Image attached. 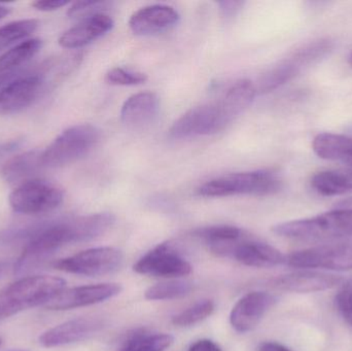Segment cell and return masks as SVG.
Here are the masks:
<instances>
[{"instance_id":"7a4b0ae2","label":"cell","mask_w":352,"mask_h":351,"mask_svg":"<svg viewBox=\"0 0 352 351\" xmlns=\"http://www.w3.org/2000/svg\"><path fill=\"white\" fill-rule=\"evenodd\" d=\"M66 282L52 275L25 276L0 291V321L27 309L45 306L65 288Z\"/></svg>"},{"instance_id":"44dd1931","label":"cell","mask_w":352,"mask_h":351,"mask_svg":"<svg viewBox=\"0 0 352 351\" xmlns=\"http://www.w3.org/2000/svg\"><path fill=\"white\" fill-rule=\"evenodd\" d=\"M303 68L297 58L292 54L287 59L283 60L271 69L267 70L261 76L258 80V86L256 87V92L263 94V93L276 90L279 87L296 78Z\"/></svg>"},{"instance_id":"d4e9b609","label":"cell","mask_w":352,"mask_h":351,"mask_svg":"<svg viewBox=\"0 0 352 351\" xmlns=\"http://www.w3.org/2000/svg\"><path fill=\"white\" fill-rule=\"evenodd\" d=\"M175 342L170 334L135 332L124 341L119 351H165Z\"/></svg>"},{"instance_id":"83f0119b","label":"cell","mask_w":352,"mask_h":351,"mask_svg":"<svg viewBox=\"0 0 352 351\" xmlns=\"http://www.w3.org/2000/svg\"><path fill=\"white\" fill-rule=\"evenodd\" d=\"M38 25V21L28 19V20L14 21L0 27V51L10 47L16 41L32 34Z\"/></svg>"},{"instance_id":"30bf717a","label":"cell","mask_w":352,"mask_h":351,"mask_svg":"<svg viewBox=\"0 0 352 351\" xmlns=\"http://www.w3.org/2000/svg\"><path fill=\"white\" fill-rule=\"evenodd\" d=\"M133 270L142 275L173 278L188 275L192 268L170 242H163L140 258Z\"/></svg>"},{"instance_id":"60d3db41","label":"cell","mask_w":352,"mask_h":351,"mask_svg":"<svg viewBox=\"0 0 352 351\" xmlns=\"http://www.w3.org/2000/svg\"><path fill=\"white\" fill-rule=\"evenodd\" d=\"M10 8H8V6L1 5V4H0V20H1V19H3L4 16H8V14H10Z\"/></svg>"},{"instance_id":"74e56055","label":"cell","mask_w":352,"mask_h":351,"mask_svg":"<svg viewBox=\"0 0 352 351\" xmlns=\"http://www.w3.org/2000/svg\"><path fill=\"white\" fill-rule=\"evenodd\" d=\"M258 351H293L277 342H263L258 346Z\"/></svg>"},{"instance_id":"9c48e42d","label":"cell","mask_w":352,"mask_h":351,"mask_svg":"<svg viewBox=\"0 0 352 351\" xmlns=\"http://www.w3.org/2000/svg\"><path fill=\"white\" fill-rule=\"evenodd\" d=\"M63 191L53 183L32 179L16 187L8 197L10 207L21 214H47L63 202Z\"/></svg>"},{"instance_id":"8992f818","label":"cell","mask_w":352,"mask_h":351,"mask_svg":"<svg viewBox=\"0 0 352 351\" xmlns=\"http://www.w3.org/2000/svg\"><path fill=\"white\" fill-rule=\"evenodd\" d=\"M100 130L90 124L72 126L41 154L43 168H60L84 158L98 144Z\"/></svg>"},{"instance_id":"5bb4252c","label":"cell","mask_w":352,"mask_h":351,"mask_svg":"<svg viewBox=\"0 0 352 351\" xmlns=\"http://www.w3.org/2000/svg\"><path fill=\"white\" fill-rule=\"evenodd\" d=\"M277 301L276 296L267 292H252L244 295L230 313L232 328L238 333L252 331Z\"/></svg>"},{"instance_id":"3957f363","label":"cell","mask_w":352,"mask_h":351,"mask_svg":"<svg viewBox=\"0 0 352 351\" xmlns=\"http://www.w3.org/2000/svg\"><path fill=\"white\" fill-rule=\"evenodd\" d=\"M272 232L293 240L330 241L352 236V210H334L314 218L275 225Z\"/></svg>"},{"instance_id":"f546056e","label":"cell","mask_w":352,"mask_h":351,"mask_svg":"<svg viewBox=\"0 0 352 351\" xmlns=\"http://www.w3.org/2000/svg\"><path fill=\"white\" fill-rule=\"evenodd\" d=\"M109 3L107 1H96V0H80L72 3L68 8L67 16L72 19L90 18L96 14H105Z\"/></svg>"},{"instance_id":"f1b7e54d","label":"cell","mask_w":352,"mask_h":351,"mask_svg":"<svg viewBox=\"0 0 352 351\" xmlns=\"http://www.w3.org/2000/svg\"><path fill=\"white\" fill-rule=\"evenodd\" d=\"M213 311H214V303L212 301H201L175 315L173 317V324L176 327H190L208 319Z\"/></svg>"},{"instance_id":"8fae6325","label":"cell","mask_w":352,"mask_h":351,"mask_svg":"<svg viewBox=\"0 0 352 351\" xmlns=\"http://www.w3.org/2000/svg\"><path fill=\"white\" fill-rule=\"evenodd\" d=\"M119 284H99L64 288L45 305L47 310L63 311L105 302L121 294Z\"/></svg>"},{"instance_id":"484cf974","label":"cell","mask_w":352,"mask_h":351,"mask_svg":"<svg viewBox=\"0 0 352 351\" xmlns=\"http://www.w3.org/2000/svg\"><path fill=\"white\" fill-rule=\"evenodd\" d=\"M192 235L206 243L208 247L234 242L243 238L241 229L227 225L197 229L192 232Z\"/></svg>"},{"instance_id":"f35d334b","label":"cell","mask_w":352,"mask_h":351,"mask_svg":"<svg viewBox=\"0 0 352 351\" xmlns=\"http://www.w3.org/2000/svg\"><path fill=\"white\" fill-rule=\"evenodd\" d=\"M336 210H352V197L339 202L337 204Z\"/></svg>"},{"instance_id":"4dcf8cb0","label":"cell","mask_w":352,"mask_h":351,"mask_svg":"<svg viewBox=\"0 0 352 351\" xmlns=\"http://www.w3.org/2000/svg\"><path fill=\"white\" fill-rule=\"evenodd\" d=\"M105 80L109 84L116 86H136L146 82L148 80V76L142 72L116 67L107 72Z\"/></svg>"},{"instance_id":"7bdbcfd3","label":"cell","mask_w":352,"mask_h":351,"mask_svg":"<svg viewBox=\"0 0 352 351\" xmlns=\"http://www.w3.org/2000/svg\"><path fill=\"white\" fill-rule=\"evenodd\" d=\"M349 64H351V65L352 66V52L351 53V55H349Z\"/></svg>"},{"instance_id":"52a82bcc","label":"cell","mask_w":352,"mask_h":351,"mask_svg":"<svg viewBox=\"0 0 352 351\" xmlns=\"http://www.w3.org/2000/svg\"><path fill=\"white\" fill-rule=\"evenodd\" d=\"M285 265L300 269L352 270V241L328 243L285 256Z\"/></svg>"},{"instance_id":"ac0fdd59","label":"cell","mask_w":352,"mask_h":351,"mask_svg":"<svg viewBox=\"0 0 352 351\" xmlns=\"http://www.w3.org/2000/svg\"><path fill=\"white\" fill-rule=\"evenodd\" d=\"M113 19L107 14L84 19L60 36L59 45L64 49H78L107 34L113 29Z\"/></svg>"},{"instance_id":"4316f807","label":"cell","mask_w":352,"mask_h":351,"mask_svg":"<svg viewBox=\"0 0 352 351\" xmlns=\"http://www.w3.org/2000/svg\"><path fill=\"white\" fill-rule=\"evenodd\" d=\"M190 282L184 280H170L150 286L144 293V298L150 301L175 300L184 298L192 292Z\"/></svg>"},{"instance_id":"ba28073f","label":"cell","mask_w":352,"mask_h":351,"mask_svg":"<svg viewBox=\"0 0 352 351\" xmlns=\"http://www.w3.org/2000/svg\"><path fill=\"white\" fill-rule=\"evenodd\" d=\"M124 256L120 249L103 247L87 249L72 257L54 262L55 269L76 275L96 276L115 273L123 265Z\"/></svg>"},{"instance_id":"cb8c5ba5","label":"cell","mask_w":352,"mask_h":351,"mask_svg":"<svg viewBox=\"0 0 352 351\" xmlns=\"http://www.w3.org/2000/svg\"><path fill=\"white\" fill-rule=\"evenodd\" d=\"M43 47L39 38L27 39L0 56V73L14 71L34 57Z\"/></svg>"},{"instance_id":"d6986e66","label":"cell","mask_w":352,"mask_h":351,"mask_svg":"<svg viewBox=\"0 0 352 351\" xmlns=\"http://www.w3.org/2000/svg\"><path fill=\"white\" fill-rule=\"evenodd\" d=\"M160 109L157 94L142 92L128 98L121 109V120L131 127H144L154 122Z\"/></svg>"},{"instance_id":"1f68e13d","label":"cell","mask_w":352,"mask_h":351,"mask_svg":"<svg viewBox=\"0 0 352 351\" xmlns=\"http://www.w3.org/2000/svg\"><path fill=\"white\" fill-rule=\"evenodd\" d=\"M335 304L343 319L352 327V278L339 288L335 297Z\"/></svg>"},{"instance_id":"836d02e7","label":"cell","mask_w":352,"mask_h":351,"mask_svg":"<svg viewBox=\"0 0 352 351\" xmlns=\"http://www.w3.org/2000/svg\"><path fill=\"white\" fill-rule=\"evenodd\" d=\"M219 8H221V14L223 16H234L238 10L243 5V2L241 1H221L219 2Z\"/></svg>"},{"instance_id":"277c9868","label":"cell","mask_w":352,"mask_h":351,"mask_svg":"<svg viewBox=\"0 0 352 351\" xmlns=\"http://www.w3.org/2000/svg\"><path fill=\"white\" fill-rule=\"evenodd\" d=\"M70 243H76L70 218L38 225L14 263V273L21 276L34 271Z\"/></svg>"},{"instance_id":"e575fe53","label":"cell","mask_w":352,"mask_h":351,"mask_svg":"<svg viewBox=\"0 0 352 351\" xmlns=\"http://www.w3.org/2000/svg\"><path fill=\"white\" fill-rule=\"evenodd\" d=\"M188 351H223L214 342L208 339L199 340L190 346Z\"/></svg>"},{"instance_id":"ffe728a7","label":"cell","mask_w":352,"mask_h":351,"mask_svg":"<svg viewBox=\"0 0 352 351\" xmlns=\"http://www.w3.org/2000/svg\"><path fill=\"white\" fill-rule=\"evenodd\" d=\"M39 150L23 152L8 160L2 168V177L8 185H21L35 179L37 173L43 168Z\"/></svg>"},{"instance_id":"603a6c76","label":"cell","mask_w":352,"mask_h":351,"mask_svg":"<svg viewBox=\"0 0 352 351\" xmlns=\"http://www.w3.org/2000/svg\"><path fill=\"white\" fill-rule=\"evenodd\" d=\"M311 185L320 195L339 196L352 192V170H327L316 173Z\"/></svg>"},{"instance_id":"9a60e30c","label":"cell","mask_w":352,"mask_h":351,"mask_svg":"<svg viewBox=\"0 0 352 351\" xmlns=\"http://www.w3.org/2000/svg\"><path fill=\"white\" fill-rule=\"evenodd\" d=\"M104 326V321L96 317L70 319L45 332L39 337V343L47 348L69 346L92 337L99 333Z\"/></svg>"},{"instance_id":"8d00e7d4","label":"cell","mask_w":352,"mask_h":351,"mask_svg":"<svg viewBox=\"0 0 352 351\" xmlns=\"http://www.w3.org/2000/svg\"><path fill=\"white\" fill-rule=\"evenodd\" d=\"M24 74L22 70H14V71L6 72V73H0V93L8 86V84L16 80L19 76Z\"/></svg>"},{"instance_id":"2e32d148","label":"cell","mask_w":352,"mask_h":351,"mask_svg":"<svg viewBox=\"0 0 352 351\" xmlns=\"http://www.w3.org/2000/svg\"><path fill=\"white\" fill-rule=\"evenodd\" d=\"M342 282L341 276L303 270L272 278L269 282V286L283 292L309 294L331 290L342 284Z\"/></svg>"},{"instance_id":"ee69618b","label":"cell","mask_w":352,"mask_h":351,"mask_svg":"<svg viewBox=\"0 0 352 351\" xmlns=\"http://www.w3.org/2000/svg\"><path fill=\"white\" fill-rule=\"evenodd\" d=\"M2 343H3V341H2V338L0 337V348H1Z\"/></svg>"},{"instance_id":"7402d4cb","label":"cell","mask_w":352,"mask_h":351,"mask_svg":"<svg viewBox=\"0 0 352 351\" xmlns=\"http://www.w3.org/2000/svg\"><path fill=\"white\" fill-rule=\"evenodd\" d=\"M314 152L324 160L346 162L352 150V138L334 133H320L312 144Z\"/></svg>"},{"instance_id":"d6a6232c","label":"cell","mask_w":352,"mask_h":351,"mask_svg":"<svg viewBox=\"0 0 352 351\" xmlns=\"http://www.w3.org/2000/svg\"><path fill=\"white\" fill-rule=\"evenodd\" d=\"M69 1L66 0H37L32 2L31 5L35 10H41V12H53V10H59L63 6L67 5Z\"/></svg>"},{"instance_id":"e0dca14e","label":"cell","mask_w":352,"mask_h":351,"mask_svg":"<svg viewBox=\"0 0 352 351\" xmlns=\"http://www.w3.org/2000/svg\"><path fill=\"white\" fill-rule=\"evenodd\" d=\"M179 21V14L175 8L163 4L146 6L132 14L129 27L136 35L157 34L173 28Z\"/></svg>"},{"instance_id":"7c38bea8","label":"cell","mask_w":352,"mask_h":351,"mask_svg":"<svg viewBox=\"0 0 352 351\" xmlns=\"http://www.w3.org/2000/svg\"><path fill=\"white\" fill-rule=\"evenodd\" d=\"M217 256L231 258L248 267L272 268L285 265V256L268 243L241 238L217 251Z\"/></svg>"},{"instance_id":"5b68a950","label":"cell","mask_w":352,"mask_h":351,"mask_svg":"<svg viewBox=\"0 0 352 351\" xmlns=\"http://www.w3.org/2000/svg\"><path fill=\"white\" fill-rule=\"evenodd\" d=\"M283 188L280 179L270 171L232 173L207 181L198 189L203 197L229 196H269L278 193Z\"/></svg>"},{"instance_id":"d590c367","label":"cell","mask_w":352,"mask_h":351,"mask_svg":"<svg viewBox=\"0 0 352 351\" xmlns=\"http://www.w3.org/2000/svg\"><path fill=\"white\" fill-rule=\"evenodd\" d=\"M22 139L10 140V141L1 142L0 144V160L8 155L12 154L14 150H18L22 144Z\"/></svg>"},{"instance_id":"4fadbf2b","label":"cell","mask_w":352,"mask_h":351,"mask_svg":"<svg viewBox=\"0 0 352 351\" xmlns=\"http://www.w3.org/2000/svg\"><path fill=\"white\" fill-rule=\"evenodd\" d=\"M45 87L47 82L41 72L19 76L0 93V115L24 111L41 96Z\"/></svg>"},{"instance_id":"b9f144b4","label":"cell","mask_w":352,"mask_h":351,"mask_svg":"<svg viewBox=\"0 0 352 351\" xmlns=\"http://www.w3.org/2000/svg\"><path fill=\"white\" fill-rule=\"evenodd\" d=\"M345 164L351 165V166L352 167V152L351 156H349V158L347 159L346 163H345Z\"/></svg>"},{"instance_id":"ab89813d","label":"cell","mask_w":352,"mask_h":351,"mask_svg":"<svg viewBox=\"0 0 352 351\" xmlns=\"http://www.w3.org/2000/svg\"><path fill=\"white\" fill-rule=\"evenodd\" d=\"M10 266L8 262H0V280L6 275L8 270L10 269Z\"/></svg>"},{"instance_id":"6da1fadb","label":"cell","mask_w":352,"mask_h":351,"mask_svg":"<svg viewBox=\"0 0 352 351\" xmlns=\"http://www.w3.org/2000/svg\"><path fill=\"white\" fill-rule=\"evenodd\" d=\"M256 94V86L250 80H237L217 100L186 111L173 124L169 135L184 139L219 133L248 107Z\"/></svg>"}]
</instances>
